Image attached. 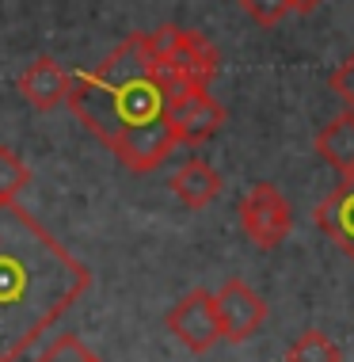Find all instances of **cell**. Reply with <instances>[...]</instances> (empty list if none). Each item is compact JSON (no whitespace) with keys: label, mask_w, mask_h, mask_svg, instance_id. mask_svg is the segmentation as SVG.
Here are the masks:
<instances>
[{"label":"cell","mask_w":354,"mask_h":362,"mask_svg":"<svg viewBox=\"0 0 354 362\" xmlns=\"http://www.w3.org/2000/svg\"><path fill=\"white\" fill-rule=\"evenodd\" d=\"M92 271L19 202L0 206V362H19L88 293Z\"/></svg>","instance_id":"cell-1"},{"label":"cell","mask_w":354,"mask_h":362,"mask_svg":"<svg viewBox=\"0 0 354 362\" xmlns=\"http://www.w3.org/2000/svg\"><path fill=\"white\" fill-rule=\"evenodd\" d=\"M312 221L331 244H339L343 256L354 259V175H343L339 187L312 210Z\"/></svg>","instance_id":"cell-9"},{"label":"cell","mask_w":354,"mask_h":362,"mask_svg":"<svg viewBox=\"0 0 354 362\" xmlns=\"http://www.w3.org/2000/svg\"><path fill=\"white\" fill-rule=\"evenodd\" d=\"M218 50L213 42L199 31H183L179 27V38H175L172 54L160 57L156 65V81H160L164 95H168V107L175 100H183L187 92H199V88H210L213 76H218Z\"/></svg>","instance_id":"cell-3"},{"label":"cell","mask_w":354,"mask_h":362,"mask_svg":"<svg viewBox=\"0 0 354 362\" xmlns=\"http://www.w3.org/2000/svg\"><path fill=\"white\" fill-rule=\"evenodd\" d=\"M16 88L23 92V100L38 107V111H50V107L69 103V88H73V76H69L54 57H35L23 73H19Z\"/></svg>","instance_id":"cell-10"},{"label":"cell","mask_w":354,"mask_h":362,"mask_svg":"<svg viewBox=\"0 0 354 362\" xmlns=\"http://www.w3.org/2000/svg\"><path fill=\"white\" fill-rule=\"evenodd\" d=\"M175 145H179V134H175V126H172V115L164 111L149 122H137L130 130H122L118 138L107 141V149H111L130 172H156L172 156Z\"/></svg>","instance_id":"cell-5"},{"label":"cell","mask_w":354,"mask_h":362,"mask_svg":"<svg viewBox=\"0 0 354 362\" xmlns=\"http://www.w3.org/2000/svg\"><path fill=\"white\" fill-rule=\"evenodd\" d=\"M168 115H172L175 134H179V145H202L225 126V107L210 95V88L187 92L183 100H175L168 107Z\"/></svg>","instance_id":"cell-8"},{"label":"cell","mask_w":354,"mask_h":362,"mask_svg":"<svg viewBox=\"0 0 354 362\" xmlns=\"http://www.w3.org/2000/svg\"><path fill=\"white\" fill-rule=\"evenodd\" d=\"M328 88L343 100V107H347V111H354V54H347V57L336 65V69H331Z\"/></svg>","instance_id":"cell-16"},{"label":"cell","mask_w":354,"mask_h":362,"mask_svg":"<svg viewBox=\"0 0 354 362\" xmlns=\"http://www.w3.org/2000/svg\"><path fill=\"white\" fill-rule=\"evenodd\" d=\"M244 16L259 27H278L290 12V0H240Z\"/></svg>","instance_id":"cell-15"},{"label":"cell","mask_w":354,"mask_h":362,"mask_svg":"<svg viewBox=\"0 0 354 362\" xmlns=\"http://www.w3.org/2000/svg\"><path fill=\"white\" fill-rule=\"evenodd\" d=\"M286 362H343V351L336 347V339H331V336L309 328V332H301V336L290 344Z\"/></svg>","instance_id":"cell-13"},{"label":"cell","mask_w":354,"mask_h":362,"mask_svg":"<svg viewBox=\"0 0 354 362\" xmlns=\"http://www.w3.org/2000/svg\"><path fill=\"white\" fill-rule=\"evenodd\" d=\"M27 183H31V168L19 160V153H12L8 145H0V206L16 202Z\"/></svg>","instance_id":"cell-14"},{"label":"cell","mask_w":354,"mask_h":362,"mask_svg":"<svg viewBox=\"0 0 354 362\" xmlns=\"http://www.w3.org/2000/svg\"><path fill=\"white\" fill-rule=\"evenodd\" d=\"M221 187H225L221 172L213 168L210 160H202V156H191V160L172 175V191H175V199H179L187 210L210 206V202L221 194Z\"/></svg>","instance_id":"cell-11"},{"label":"cell","mask_w":354,"mask_h":362,"mask_svg":"<svg viewBox=\"0 0 354 362\" xmlns=\"http://www.w3.org/2000/svg\"><path fill=\"white\" fill-rule=\"evenodd\" d=\"M213 301H218L221 336L229 339V344H244V339H252L255 332L263 328V320H267V301H263L244 279L221 282L218 293H213Z\"/></svg>","instance_id":"cell-7"},{"label":"cell","mask_w":354,"mask_h":362,"mask_svg":"<svg viewBox=\"0 0 354 362\" xmlns=\"http://www.w3.org/2000/svg\"><path fill=\"white\" fill-rule=\"evenodd\" d=\"M320 4H324V0H290V12H301V16H309V12H317Z\"/></svg>","instance_id":"cell-17"},{"label":"cell","mask_w":354,"mask_h":362,"mask_svg":"<svg viewBox=\"0 0 354 362\" xmlns=\"http://www.w3.org/2000/svg\"><path fill=\"white\" fill-rule=\"evenodd\" d=\"M69 107L103 145L130 126L168 111V95L156 81L149 35H130L103 57L100 69L73 76Z\"/></svg>","instance_id":"cell-2"},{"label":"cell","mask_w":354,"mask_h":362,"mask_svg":"<svg viewBox=\"0 0 354 362\" xmlns=\"http://www.w3.org/2000/svg\"><path fill=\"white\" fill-rule=\"evenodd\" d=\"M240 225L244 233L252 237V244L259 252H274L282 248L293 229V214H290V202L282 199V191L274 183H255V187L240 199Z\"/></svg>","instance_id":"cell-4"},{"label":"cell","mask_w":354,"mask_h":362,"mask_svg":"<svg viewBox=\"0 0 354 362\" xmlns=\"http://www.w3.org/2000/svg\"><path fill=\"white\" fill-rule=\"evenodd\" d=\"M317 153L339 175H354V111H343L317 134Z\"/></svg>","instance_id":"cell-12"},{"label":"cell","mask_w":354,"mask_h":362,"mask_svg":"<svg viewBox=\"0 0 354 362\" xmlns=\"http://www.w3.org/2000/svg\"><path fill=\"white\" fill-rule=\"evenodd\" d=\"M164 325H168L172 336L179 339L187 351H194V355H206V351H213L225 339L221 320H218V301H213L210 290L183 293V298L168 309Z\"/></svg>","instance_id":"cell-6"}]
</instances>
